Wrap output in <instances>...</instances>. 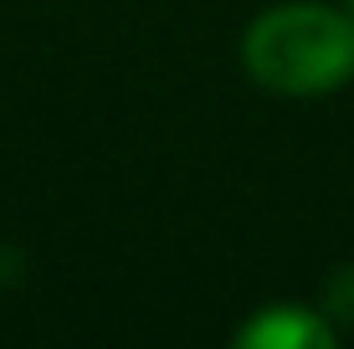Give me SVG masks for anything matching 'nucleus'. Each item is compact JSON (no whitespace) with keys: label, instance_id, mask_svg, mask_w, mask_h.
Returning a JSON list of instances; mask_svg holds the SVG:
<instances>
[{"label":"nucleus","instance_id":"20e7f679","mask_svg":"<svg viewBox=\"0 0 354 349\" xmlns=\"http://www.w3.org/2000/svg\"><path fill=\"white\" fill-rule=\"evenodd\" d=\"M349 6H354V0H349Z\"/></svg>","mask_w":354,"mask_h":349},{"label":"nucleus","instance_id":"7ed1b4c3","mask_svg":"<svg viewBox=\"0 0 354 349\" xmlns=\"http://www.w3.org/2000/svg\"><path fill=\"white\" fill-rule=\"evenodd\" d=\"M328 308L354 319V267H339L334 278H328Z\"/></svg>","mask_w":354,"mask_h":349},{"label":"nucleus","instance_id":"f257e3e1","mask_svg":"<svg viewBox=\"0 0 354 349\" xmlns=\"http://www.w3.org/2000/svg\"><path fill=\"white\" fill-rule=\"evenodd\" d=\"M247 72L272 93H328L339 82L354 77V16L334 6H277L257 16V26L247 31Z\"/></svg>","mask_w":354,"mask_h":349},{"label":"nucleus","instance_id":"f03ea898","mask_svg":"<svg viewBox=\"0 0 354 349\" xmlns=\"http://www.w3.org/2000/svg\"><path fill=\"white\" fill-rule=\"evenodd\" d=\"M328 344H334V329L313 308L298 303L262 308L252 323L236 329V349H328Z\"/></svg>","mask_w":354,"mask_h":349}]
</instances>
